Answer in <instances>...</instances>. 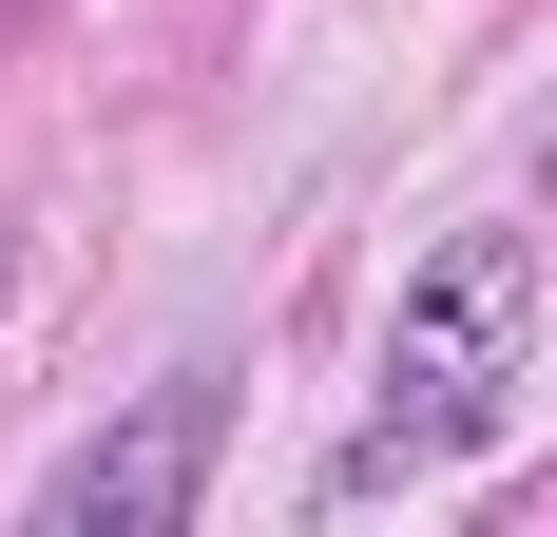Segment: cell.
I'll list each match as a JSON object with an SVG mask.
<instances>
[{
    "label": "cell",
    "instance_id": "6da1fadb",
    "mask_svg": "<svg viewBox=\"0 0 557 537\" xmlns=\"http://www.w3.org/2000/svg\"><path fill=\"white\" fill-rule=\"evenodd\" d=\"M519 346H539V268H519V230L423 250V268H404V308H385V384H366V441L327 461V499H385V480L481 461L500 403H519Z\"/></svg>",
    "mask_w": 557,
    "mask_h": 537
},
{
    "label": "cell",
    "instance_id": "7a4b0ae2",
    "mask_svg": "<svg viewBox=\"0 0 557 537\" xmlns=\"http://www.w3.org/2000/svg\"><path fill=\"white\" fill-rule=\"evenodd\" d=\"M212 423H231L212 365H193V384H135V403H115V423L20 499V537H173V519H193V480H212Z\"/></svg>",
    "mask_w": 557,
    "mask_h": 537
}]
</instances>
